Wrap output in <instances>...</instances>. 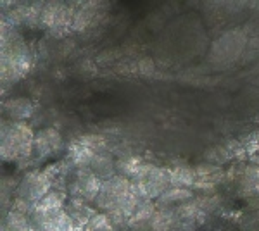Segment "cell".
<instances>
[{
    "label": "cell",
    "mask_w": 259,
    "mask_h": 231,
    "mask_svg": "<svg viewBox=\"0 0 259 231\" xmlns=\"http://www.w3.org/2000/svg\"><path fill=\"white\" fill-rule=\"evenodd\" d=\"M116 222L107 216L106 212H94L90 217L89 224H87V231H114Z\"/></svg>",
    "instance_id": "obj_14"
},
{
    "label": "cell",
    "mask_w": 259,
    "mask_h": 231,
    "mask_svg": "<svg viewBox=\"0 0 259 231\" xmlns=\"http://www.w3.org/2000/svg\"><path fill=\"white\" fill-rule=\"evenodd\" d=\"M35 150V133L23 123H14L2 131V157L16 161Z\"/></svg>",
    "instance_id": "obj_2"
},
{
    "label": "cell",
    "mask_w": 259,
    "mask_h": 231,
    "mask_svg": "<svg viewBox=\"0 0 259 231\" xmlns=\"http://www.w3.org/2000/svg\"><path fill=\"white\" fill-rule=\"evenodd\" d=\"M192 199V192L189 188H180V187H171L169 190H166L159 197L161 204L164 205H177V204H187Z\"/></svg>",
    "instance_id": "obj_11"
},
{
    "label": "cell",
    "mask_w": 259,
    "mask_h": 231,
    "mask_svg": "<svg viewBox=\"0 0 259 231\" xmlns=\"http://www.w3.org/2000/svg\"><path fill=\"white\" fill-rule=\"evenodd\" d=\"M242 188L249 197L259 199V167H249L242 176Z\"/></svg>",
    "instance_id": "obj_13"
},
{
    "label": "cell",
    "mask_w": 259,
    "mask_h": 231,
    "mask_svg": "<svg viewBox=\"0 0 259 231\" xmlns=\"http://www.w3.org/2000/svg\"><path fill=\"white\" fill-rule=\"evenodd\" d=\"M102 187V179L90 169H76L73 178L68 183V192L71 199H78L83 202L95 200Z\"/></svg>",
    "instance_id": "obj_5"
},
{
    "label": "cell",
    "mask_w": 259,
    "mask_h": 231,
    "mask_svg": "<svg viewBox=\"0 0 259 231\" xmlns=\"http://www.w3.org/2000/svg\"><path fill=\"white\" fill-rule=\"evenodd\" d=\"M132 183L135 184V188L145 200L159 199L162 193L171 188L169 171L145 162L139 174L132 179Z\"/></svg>",
    "instance_id": "obj_3"
},
{
    "label": "cell",
    "mask_w": 259,
    "mask_h": 231,
    "mask_svg": "<svg viewBox=\"0 0 259 231\" xmlns=\"http://www.w3.org/2000/svg\"><path fill=\"white\" fill-rule=\"evenodd\" d=\"M195 169V184L199 188H211L223 179V171L218 166H199Z\"/></svg>",
    "instance_id": "obj_8"
},
{
    "label": "cell",
    "mask_w": 259,
    "mask_h": 231,
    "mask_svg": "<svg viewBox=\"0 0 259 231\" xmlns=\"http://www.w3.org/2000/svg\"><path fill=\"white\" fill-rule=\"evenodd\" d=\"M6 107H7V111H9V116L14 117V119L30 117L33 111V106L28 99H12Z\"/></svg>",
    "instance_id": "obj_12"
},
{
    "label": "cell",
    "mask_w": 259,
    "mask_h": 231,
    "mask_svg": "<svg viewBox=\"0 0 259 231\" xmlns=\"http://www.w3.org/2000/svg\"><path fill=\"white\" fill-rule=\"evenodd\" d=\"M144 200L145 199L139 193L132 179L116 174L102 181L95 204L118 224V222H128Z\"/></svg>",
    "instance_id": "obj_1"
},
{
    "label": "cell",
    "mask_w": 259,
    "mask_h": 231,
    "mask_svg": "<svg viewBox=\"0 0 259 231\" xmlns=\"http://www.w3.org/2000/svg\"><path fill=\"white\" fill-rule=\"evenodd\" d=\"M175 224H178L177 222V212L169 211V209H159L156 212H154L152 216V221H150V228L154 231H169L175 228Z\"/></svg>",
    "instance_id": "obj_10"
},
{
    "label": "cell",
    "mask_w": 259,
    "mask_h": 231,
    "mask_svg": "<svg viewBox=\"0 0 259 231\" xmlns=\"http://www.w3.org/2000/svg\"><path fill=\"white\" fill-rule=\"evenodd\" d=\"M4 231H38V228L31 221L30 214L12 209L6 216V221H4Z\"/></svg>",
    "instance_id": "obj_7"
},
{
    "label": "cell",
    "mask_w": 259,
    "mask_h": 231,
    "mask_svg": "<svg viewBox=\"0 0 259 231\" xmlns=\"http://www.w3.org/2000/svg\"><path fill=\"white\" fill-rule=\"evenodd\" d=\"M62 138L54 128H45L35 133V152L38 157H50L61 149Z\"/></svg>",
    "instance_id": "obj_6"
},
{
    "label": "cell",
    "mask_w": 259,
    "mask_h": 231,
    "mask_svg": "<svg viewBox=\"0 0 259 231\" xmlns=\"http://www.w3.org/2000/svg\"><path fill=\"white\" fill-rule=\"evenodd\" d=\"M169 171V179L171 187H180V188H189L195 184V169L189 166H175Z\"/></svg>",
    "instance_id": "obj_9"
},
{
    "label": "cell",
    "mask_w": 259,
    "mask_h": 231,
    "mask_svg": "<svg viewBox=\"0 0 259 231\" xmlns=\"http://www.w3.org/2000/svg\"><path fill=\"white\" fill-rule=\"evenodd\" d=\"M30 68V56L24 49V41L18 35L9 36V43L4 41L2 52V73L4 78L9 76V79H18L26 74Z\"/></svg>",
    "instance_id": "obj_4"
}]
</instances>
